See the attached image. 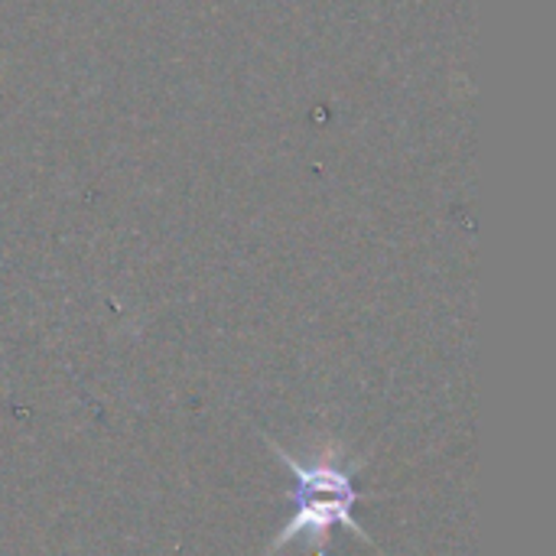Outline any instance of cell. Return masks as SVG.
Masks as SVG:
<instances>
[{"label": "cell", "mask_w": 556, "mask_h": 556, "mask_svg": "<svg viewBox=\"0 0 556 556\" xmlns=\"http://www.w3.org/2000/svg\"><path fill=\"white\" fill-rule=\"evenodd\" d=\"M264 443L293 476V489L283 492V498L293 505V515L267 544L264 556L283 551L293 541H306L313 556H329V541L336 528L375 547V538L355 518V505L368 498L365 492L355 489V476L365 469L368 459H349L339 446H323L313 463H303L293 453H287L277 440L264 437Z\"/></svg>", "instance_id": "cell-1"}]
</instances>
